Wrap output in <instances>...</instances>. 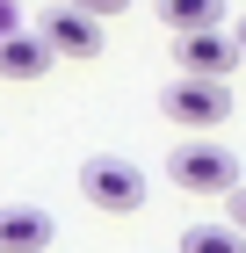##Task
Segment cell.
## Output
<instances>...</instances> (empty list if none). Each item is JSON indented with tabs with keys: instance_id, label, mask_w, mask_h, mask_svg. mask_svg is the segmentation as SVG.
<instances>
[{
	"instance_id": "6da1fadb",
	"label": "cell",
	"mask_w": 246,
	"mask_h": 253,
	"mask_svg": "<svg viewBox=\"0 0 246 253\" xmlns=\"http://www.w3.org/2000/svg\"><path fill=\"white\" fill-rule=\"evenodd\" d=\"M167 181L174 188H189V195H239V159L225 152V145H181V152H167Z\"/></svg>"
},
{
	"instance_id": "7a4b0ae2",
	"label": "cell",
	"mask_w": 246,
	"mask_h": 253,
	"mask_svg": "<svg viewBox=\"0 0 246 253\" xmlns=\"http://www.w3.org/2000/svg\"><path fill=\"white\" fill-rule=\"evenodd\" d=\"M80 195L95 210H109V217H131V210H145V174L131 159H116V152H95L80 167Z\"/></svg>"
},
{
	"instance_id": "3957f363",
	"label": "cell",
	"mask_w": 246,
	"mask_h": 253,
	"mask_svg": "<svg viewBox=\"0 0 246 253\" xmlns=\"http://www.w3.org/2000/svg\"><path fill=\"white\" fill-rule=\"evenodd\" d=\"M159 109L181 130H210V123L232 116V94H225V80H174L167 94H159Z\"/></svg>"
},
{
	"instance_id": "277c9868",
	"label": "cell",
	"mask_w": 246,
	"mask_h": 253,
	"mask_svg": "<svg viewBox=\"0 0 246 253\" xmlns=\"http://www.w3.org/2000/svg\"><path fill=\"white\" fill-rule=\"evenodd\" d=\"M174 58H181V80H232L246 51L225 29H203V37H174Z\"/></svg>"
},
{
	"instance_id": "5b68a950",
	"label": "cell",
	"mask_w": 246,
	"mask_h": 253,
	"mask_svg": "<svg viewBox=\"0 0 246 253\" xmlns=\"http://www.w3.org/2000/svg\"><path fill=\"white\" fill-rule=\"evenodd\" d=\"M44 43H51L58 58H101V22L58 0L51 15H44Z\"/></svg>"
},
{
	"instance_id": "8992f818",
	"label": "cell",
	"mask_w": 246,
	"mask_h": 253,
	"mask_svg": "<svg viewBox=\"0 0 246 253\" xmlns=\"http://www.w3.org/2000/svg\"><path fill=\"white\" fill-rule=\"evenodd\" d=\"M58 239L51 210H37V203H7L0 210V253H44Z\"/></svg>"
},
{
	"instance_id": "52a82bcc",
	"label": "cell",
	"mask_w": 246,
	"mask_h": 253,
	"mask_svg": "<svg viewBox=\"0 0 246 253\" xmlns=\"http://www.w3.org/2000/svg\"><path fill=\"white\" fill-rule=\"evenodd\" d=\"M51 43H44V29H15V37L0 43V80H37V73H51Z\"/></svg>"
},
{
	"instance_id": "ba28073f",
	"label": "cell",
	"mask_w": 246,
	"mask_h": 253,
	"mask_svg": "<svg viewBox=\"0 0 246 253\" xmlns=\"http://www.w3.org/2000/svg\"><path fill=\"white\" fill-rule=\"evenodd\" d=\"M159 22L174 37H203V29H225V0H159Z\"/></svg>"
},
{
	"instance_id": "9c48e42d",
	"label": "cell",
	"mask_w": 246,
	"mask_h": 253,
	"mask_svg": "<svg viewBox=\"0 0 246 253\" xmlns=\"http://www.w3.org/2000/svg\"><path fill=\"white\" fill-rule=\"evenodd\" d=\"M181 253H246V232H232V224H189Z\"/></svg>"
},
{
	"instance_id": "30bf717a",
	"label": "cell",
	"mask_w": 246,
	"mask_h": 253,
	"mask_svg": "<svg viewBox=\"0 0 246 253\" xmlns=\"http://www.w3.org/2000/svg\"><path fill=\"white\" fill-rule=\"evenodd\" d=\"M65 7H80V15H95V22H109V15H123L131 0H65Z\"/></svg>"
},
{
	"instance_id": "8fae6325",
	"label": "cell",
	"mask_w": 246,
	"mask_h": 253,
	"mask_svg": "<svg viewBox=\"0 0 246 253\" xmlns=\"http://www.w3.org/2000/svg\"><path fill=\"white\" fill-rule=\"evenodd\" d=\"M15 29H22V15H15V0H0V43L15 37Z\"/></svg>"
},
{
	"instance_id": "7c38bea8",
	"label": "cell",
	"mask_w": 246,
	"mask_h": 253,
	"mask_svg": "<svg viewBox=\"0 0 246 253\" xmlns=\"http://www.w3.org/2000/svg\"><path fill=\"white\" fill-rule=\"evenodd\" d=\"M225 224H232V232H246V188L232 195V217H225Z\"/></svg>"
},
{
	"instance_id": "4fadbf2b",
	"label": "cell",
	"mask_w": 246,
	"mask_h": 253,
	"mask_svg": "<svg viewBox=\"0 0 246 253\" xmlns=\"http://www.w3.org/2000/svg\"><path fill=\"white\" fill-rule=\"evenodd\" d=\"M232 37H239V51H246V22H239V29H232Z\"/></svg>"
}]
</instances>
